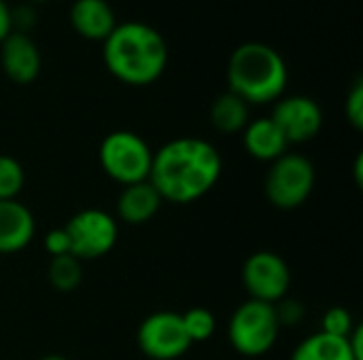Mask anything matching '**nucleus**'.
<instances>
[{"label": "nucleus", "instance_id": "obj_1", "mask_svg": "<svg viewBox=\"0 0 363 360\" xmlns=\"http://www.w3.org/2000/svg\"><path fill=\"white\" fill-rule=\"evenodd\" d=\"M219 151L204 138H174L153 153L149 182L162 202L179 206L202 199L221 178Z\"/></svg>", "mask_w": 363, "mask_h": 360}, {"label": "nucleus", "instance_id": "obj_2", "mask_svg": "<svg viewBox=\"0 0 363 360\" xmlns=\"http://www.w3.org/2000/svg\"><path fill=\"white\" fill-rule=\"evenodd\" d=\"M102 57L108 72L134 87L155 83L168 64V47L164 36L143 21L117 23L102 40Z\"/></svg>", "mask_w": 363, "mask_h": 360}, {"label": "nucleus", "instance_id": "obj_3", "mask_svg": "<svg viewBox=\"0 0 363 360\" xmlns=\"http://www.w3.org/2000/svg\"><path fill=\"white\" fill-rule=\"evenodd\" d=\"M287 64L283 55L266 42H245L234 49L228 62L230 91L247 104H272L287 87Z\"/></svg>", "mask_w": 363, "mask_h": 360}, {"label": "nucleus", "instance_id": "obj_4", "mask_svg": "<svg viewBox=\"0 0 363 360\" xmlns=\"http://www.w3.org/2000/svg\"><path fill=\"white\" fill-rule=\"evenodd\" d=\"M98 161L108 178L128 187L134 182L149 180L153 151L138 134L117 129L102 138L98 149Z\"/></svg>", "mask_w": 363, "mask_h": 360}, {"label": "nucleus", "instance_id": "obj_5", "mask_svg": "<svg viewBox=\"0 0 363 360\" xmlns=\"http://www.w3.org/2000/svg\"><path fill=\"white\" fill-rule=\"evenodd\" d=\"M281 333V325L274 306L247 299L240 303L228 325V337L232 348L247 359L264 356L272 350Z\"/></svg>", "mask_w": 363, "mask_h": 360}, {"label": "nucleus", "instance_id": "obj_6", "mask_svg": "<svg viewBox=\"0 0 363 360\" xmlns=\"http://www.w3.org/2000/svg\"><path fill=\"white\" fill-rule=\"evenodd\" d=\"M315 166L298 153H285L270 163L264 191L268 202L279 210L300 208L315 189Z\"/></svg>", "mask_w": 363, "mask_h": 360}, {"label": "nucleus", "instance_id": "obj_7", "mask_svg": "<svg viewBox=\"0 0 363 360\" xmlns=\"http://www.w3.org/2000/svg\"><path fill=\"white\" fill-rule=\"evenodd\" d=\"M64 229L70 240V255L79 261L100 259L108 255L119 238L117 221L100 208L77 212L68 219Z\"/></svg>", "mask_w": 363, "mask_h": 360}, {"label": "nucleus", "instance_id": "obj_8", "mask_svg": "<svg viewBox=\"0 0 363 360\" xmlns=\"http://www.w3.org/2000/svg\"><path fill=\"white\" fill-rule=\"evenodd\" d=\"M136 344L140 352L151 360H177L191 348L181 314L170 310L149 314L138 325Z\"/></svg>", "mask_w": 363, "mask_h": 360}, {"label": "nucleus", "instance_id": "obj_9", "mask_svg": "<svg viewBox=\"0 0 363 360\" xmlns=\"http://www.w3.org/2000/svg\"><path fill=\"white\" fill-rule=\"evenodd\" d=\"M240 278L249 299L270 306L285 299L291 286V272L287 261L272 250H257L247 257Z\"/></svg>", "mask_w": 363, "mask_h": 360}, {"label": "nucleus", "instance_id": "obj_10", "mask_svg": "<svg viewBox=\"0 0 363 360\" xmlns=\"http://www.w3.org/2000/svg\"><path fill=\"white\" fill-rule=\"evenodd\" d=\"M270 119L283 132L289 144H304L313 140L323 125L321 106L308 95H287L274 102Z\"/></svg>", "mask_w": 363, "mask_h": 360}, {"label": "nucleus", "instance_id": "obj_11", "mask_svg": "<svg viewBox=\"0 0 363 360\" xmlns=\"http://www.w3.org/2000/svg\"><path fill=\"white\" fill-rule=\"evenodd\" d=\"M0 62L6 76L19 85L32 83L40 72V51L26 32H11L0 42Z\"/></svg>", "mask_w": 363, "mask_h": 360}, {"label": "nucleus", "instance_id": "obj_12", "mask_svg": "<svg viewBox=\"0 0 363 360\" xmlns=\"http://www.w3.org/2000/svg\"><path fill=\"white\" fill-rule=\"evenodd\" d=\"M36 223L28 206L17 199L0 202V255H13L30 246Z\"/></svg>", "mask_w": 363, "mask_h": 360}, {"label": "nucleus", "instance_id": "obj_13", "mask_svg": "<svg viewBox=\"0 0 363 360\" xmlns=\"http://www.w3.org/2000/svg\"><path fill=\"white\" fill-rule=\"evenodd\" d=\"M242 144L253 159L264 163H272L289 149V142L270 117L249 121L242 129Z\"/></svg>", "mask_w": 363, "mask_h": 360}, {"label": "nucleus", "instance_id": "obj_14", "mask_svg": "<svg viewBox=\"0 0 363 360\" xmlns=\"http://www.w3.org/2000/svg\"><path fill=\"white\" fill-rule=\"evenodd\" d=\"M162 197L149 180L123 187L117 197V214L128 225L149 223L162 208Z\"/></svg>", "mask_w": 363, "mask_h": 360}, {"label": "nucleus", "instance_id": "obj_15", "mask_svg": "<svg viewBox=\"0 0 363 360\" xmlns=\"http://www.w3.org/2000/svg\"><path fill=\"white\" fill-rule=\"evenodd\" d=\"M70 23L81 36L104 40L115 30L117 19L106 0H74L70 6Z\"/></svg>", "mask_w": 363, "mask_h": 360}, {"label": "nucleus", "instance_id": "obj_16", "mask_svg": "<svg viewBox=\"0 0 363 360\" xmlns=\"http://www.w3.org/2000/svg\"><path fill=\"white\" fill-rule=\"evenodd\" d=\"M289 360H355V356L345 337H334L319 331L302 339Z\"/></svg>", "mask_w": 363, "mask_h": 360}, {"label": "nucleus", "instance_id": "obj_17", "mask_svg": "<svg viewBox=\"0 0 363 360\" xmlns=\"http://www.w3.org/2000/svg\"><path fill=\"white\" fill-rule=\"evenodd\" d=\"M211 121L221 134L242 132L249 123V104L232 91L221 93L211 106Z\"/></svg>", "mask_w": 363, "mask_h": 360}, {"label": "nucleus", "instance_id": "obj_18", "mask_svg": "<svg viewBox=\"0 0 363 360\" xmlns=\"http://www.w3.org/2000/svg\"><path fill=\"white\" fill-rule=\"evenodd\" d=\"M47 278H49V284L53 286V291L72 293L79 289V284L83 280L81 261L72 255L51 257L49 267H47Z\"/></svg>", "mask_w": 363, "mask_h": 360}, {"label": "nucleus", "instance_id": "obj_19", "mask_svg": "<svg viewBox=\"0 0 363 360\" xmlns=\"http://www.w3.org/2000/svg\"><path fill=\"white\" fill-rule=\"evenodd\" d=\"M181 320L191 344L206 342L215 335L217 320H215V314L206 308H189L187 312L181 314Z\"/></svg>", "mask_w": 363, "mask_h": 360}, {"label": "nucleus", "instance_id": "obj_20", "mask_svg": "<svg viewBox=\"0 0 363 360\" xmlns=\"http://www.w3.org/2000/svg\"><path fill=\"white\" fill-rule=\"evenodd\" d=\"M23 185H26L23 166L11 155H0V202L17 199Z\"/></svg>", "mask_w": 363, "mask_h": 360}, {"label": "nucleus", "instance_id": "obj_21", "mask_svg": "<svg viewBox=\"0 0 363 360\" xmlns=\"http://www.w3.org/2000/svg\"><path fill=\"white\" fill-rule=\"evenodd\" d=\"M355 329V323H353V316L349 310L340 308V306H334L330 308L323 318H321V331L328 333V335H334V337H349L351 331Z\"/></svg>", "mask_w": 363, "mask_h": 360}, {"label": "nucleus", "instance_id": "obj_22", "mask_svg": "<svg viewBox=\"0 0 363 360\" xmlns=\"http://www.w3.org/2000/svg\"><path fill=\"white\" fill-rule=\"evenodd\" d=\"M345 112H347V119L349 123L355 127V129H362L363 127V83L362 79L355 81L353 89L349 91L347 95V104H345Z\"/></svg>", "mask_w": 363, "mask_h": 360}, {"label": "nucleus", "instance_id": "obj_23", "mask_svg": "<svg viewBox=\"0 0 363 360\" xmlns=\"http://www.w3.org/2000/svg\"><path fill=\"white\" fill-rule=\"evenodd\" d=\"M274 312H277V318H279L281 327L298 325L304 318V308H302L300 301H285V299H281L279 303H274Z\"/></svg>", "mask_w": 363, "mask_h": 360}, {"label": "nucleus", "instance_id": "obj_24", "mask_svg": "<svg viewBox=\"0 0 363 360\" xmlns=\"http://www.w3.org/2000/svg\"><path fill=\"white\" fill-rule=\"evenodd\" d=\"M45 250L51 257H60V255H70V240L64 227L60 229H51L45 236Z\"/></svg>", "mask_w": 363, "mask_h": 360}, {"label": "nucleus", "instance_id": "obj_25", "mask_svg": "<svg viewBox=\"0 0 363 360\" xmlns=\"http://www.w3.org/2000/svg\"><path fill=\"white\" fill-rule=\"evenodd\" d=\"M36 15H34V8L32 6H17L15 11H11V21H13V30L19 28L21 30H28L32 23H34Z\"/></svg>", "mask_w": 363, "mask_h": 360}, {"label": "nucleus", "instance_id": "obj_26", "mask_svg": "<svg viewBox=\"0 0 363 360\" xmlns=\"http://www.w3.org/2000/svg\"><path fill=\"white\" fill-rule=\"evenodd\" d=\"M13 32V21H11V6L0 0V42Z\"/></svg>", "mask_w": 363, "mask_h": 360}, {"label": "nucleus", "instance_id": "obj_27", "mask_svg": "<svg viewBox=\"0 0 363 360\" xmlns=\"http://www.w3.org/2000/svg\"><path fill=\"white\" fill-rule=\"evenodd\" d=\"M349 342V348L353 352L355 360H363V350H362V342H363V329L362 325H355V329L351 331V335L347 337Z\"/></svg>", "mask_w": 363, "mask_h": 360}, {"label": "nucleus", "instance_id": "obj_28", "mask_svg": "<svg viewBox=\"0 0 363 360\" xmlns=\"http://www.w3.org/2000/svg\"><path fill=\"white\" fill-rule=\"evenodd\" d=\"M362 168H363V157L359 155L355 161V178H357V187H362Z\"/></svg>", "mask_w": 363, "mask_h": 360}, {"label": "nucleus", "instance_id": "obj_29", "mask_svg": "<svg viewBox=\"0 0 363 360\" xmlns=\"http://www.w3.org/2000/svg\"><path fill=\"white\" fill-rule=\"evenodd\" d=\"M40 360H68V359H64V356H60V354H49V356H43Z\"/></svg>", "mask_w": 363, "mask_h": 360}, {"label": "nucleus", "instance_id": "obj_30", "mask_svg": "<svg viewBox=\"0 0 363 360\" xmlns=\"http://www.w3.org/2000/svg\"><path fill=\"white\" fill-rule=\"evenodd\" d=\"M32 2H47V0H32Z\"/></svg>", "mask_w": 363, "mask_h": 360}]
</instances>
